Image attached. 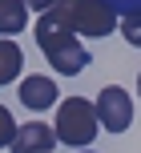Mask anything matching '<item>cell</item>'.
Wrapping results in <instances>:
<instances>
[{
	"label": "cell",
	"mask_w": 141,
	"mask_h": 153,
	"mask_svg": "<svg viewBox=\"0 0 141 153\" xmlns=\"http://www.w3.org/2000/svg\"><path fill=\"white\" fill-rule=\"evenodd\" d=\"M105 8H109L117 20H125V16H141V0H101Z\"/></svg>",
	"instance_id": "9"
},
{
	"label": "cell",
	"mask_w": 141,
	"mask_h": 153,
	"mask_svg": "<svg viewBox=\"0 0 141 153\" xmlns=\"http://www.w3.org/2000/svg\"><path fill=\"white\" fill-rule=\"evenodd\" d=\"M77 153H89V149H77Z\"/></svg>",
	"instance_id": "13"
},
{
	"label": "cell",
	"mask_w": 141,
	"mask_h": 153,
	"mask_svg": "<svg viewBox=\"0 0 141 153\" xmlns=\"http://www.w3.org/2000/svg\"><path fill=\"white\" fill-rule=\"evenodd\" d=\"M24 24H28V8H24V0H0V36H4V40L20 36Z\"/></svg>",
	"instance_id": "7"
},
{
	"label": "cell",
	"mask_w": 141,
	"mask_h": 153,
	"mask_svg": "<svg viewBox=\"0 0 141 153\" xmlns=\"http://www.w3.org/2000/svg\"><path fill=\"white\" fill-rule=\"evenodd\" d=\"M48 20H56L61 28H69L73 36H109L117 28V16L101 4V0H53L45 8Z\"/></svg>",
	"instance_id": "2"
},
{
	"label": "cell",
	"mask_w": 141,
	"mask_h": 153,
	"mask_svg": "<svg viewBox=\"0 0 141 153\" xmlns=\"http://www.w3.org/2000/svg\"><path fill=\"white\" fill-rule=\"evenodd\" d=\"M12 137H16V121H12V113L0 105V149L12 145Z\"/></svg>",
	"instance_id": "10"
},
{
	"label": "cell",
	"mask_w": 141,
	"mask_h": 153,
	"mask_svg": "<svg viewBox=\"0 0 141 153\" xmlns=\"http://www.w3.org/2000/svg\"><path fill=\"white\" fill-rule=\"evenodd\" d=\"M36 45H40V53H45V61L53 65L56 73H65V76H77V73L89 69L85 40H77L69 28H61L56 20H48L45 12L36 16Z\"/></svg>",
	"instance_id": "1"
},
{
	"label": "cell",
	"mask_w": 141,
	"mask_h": 153,
	"mask_svg": "<svg viewBox=\"0 0 141 153\" xmlns=\"http://www.w3.org/2000/svg\"><path fill=\"white\" fill-rule=\"evenodd\" d=\"M137 93H141V73H137Z\"/></svg>",
	"instance_id": "12"
},
{
	"label": "cell",
	"mask_w": 141,
	"mask_h": 153,
	"mask_svg": "<svg viewBox=\"0 0 141 153\" xmlns=\"http://www.w3.org/2000/svg\"><path fill=\"white\" fill-rule=\"evenodd\" d=\"M93 113H97V125H101L105 133H125L129 125H133V101H129L125 89L105 85V89L97 93V101H93Z\"/></svg>",
	"instance_id": "4"
},
{
	"label": "cell",
	"mask_w": 141,
	"mask_h": 153,
	"mask_svg": "<svg viewBox=\"0 0 141 153\" xmlns=\"http://www.w3.org/2000/svg\"><path fill=\"white\" fill-rule=\"evenodd\" d=\"M121 36L141 48V16H125V20H121Z\"/></svg>",
	"instance_id": "11"
},
{
	"label": "cell",
	"mask_w": 141,
	"mask_h": 153,
	"mask_svg": "<svg viewBox=\"0 0 141 153\" xmlns=\"http://www.w3.org/2000/svg\"><path fill=\"white\" fill-rule=\"evenodd\" d=\"M56 145V137H53V125H45V121H28V125H20L16 129V137H12V153H53Z\"/></svg>",
	"instance_id": "6"
},
{
	"label": "cell",
	"mask_w": 141,
	"mask_h": 153,
	"mask_svg": "<svg viewBox=\"0 0 141 153\" xmlns=\"http://www.w3.org/2000/svg\"><path fill=\"white\" fill-rule=\"evenodd\" d=\"M97 113H93V101L85 97H65L56 101V125H53V137L65 141L73 149H89V141L97 137Z\"/></svg>",
	"instance_id": "3"
},
{
	"label": "cell",
	"mask_w": 141,
	"mask_h": 153,
	"mask_svg": "<svg viewBox=\"0 0 141 153\" xmlns=\"http://www.w3.org/2000/svg\"><path fill=\"white\" fill-rule=\"evenodd\" d=\"M20 69H24V53H20V45L0 36V89H4V85H12L16 76H20Z\"/></svg>",
	"instance_id": "8"
},
{
	"label": "cell",
	"mask_w": 141,
	"mask_h": 153,
	"mask_svg": "<svg viewBox=\"0 0 141 153\" xmlns=\"http://www.w3.org/2000/svg\"><path fill=\"white\" fill-rule=\"evenodd\" d=\"M56 101H61V93H56V81L45 73H32L20 81V105L36 109V113H45V109H53Z\"/></svg>",
	"instance_id": "5"
}]
</instances>
